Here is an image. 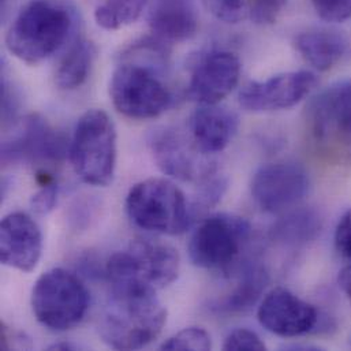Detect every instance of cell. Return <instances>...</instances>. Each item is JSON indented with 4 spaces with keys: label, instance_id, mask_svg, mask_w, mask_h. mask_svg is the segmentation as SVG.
<instances>
[{
    "label": "cell",
    "instance_id": "obj_1",
    "mask_svg": "<svg viewBox=\"0 0 351 351\" xmlns=\"http://www.w3.org/2000/svg\"><path fill=\"white\" fill-rule=\"evenodd\" d=\"M110 298L99 320L103 342L115 350H138L162 334L167 311L152 289L110 286Z\"/></svg>",
    "mask_w": 351,
    "mask_h": 351
},
{
    "label": "cell",
    "instance_id": "obj_2",
    "mask_svg": "<svg viewBox=\"0 0 351 351\" xmlns=\"http://www.w3.org/2000/svg\"><path fill=\"white\" fill-rule=\"evenodd\" d=\"M74 26L70 8L56 0H30L16 14L5 33V47L16 59L37 64L52 56Z\"/></svg>",
    "mask_w": 351,
    "mask_h": 351
},
{
    "label": "cell",
    "instance_id": "obj_3",
    "mask_svg": "<svg viewBox=\"0 0 351 351\" xmlns=\"http://www.w3.org/2000/svg\"><path fill=\"white\" fill-rule=\"evenodd\" d=\"M306 130L322 156L351 165V78L327 86L311 100Z\"/></svg>",
    "mask_w": 351,
    "mask_h": 351
},
{
    "label": "cell",
    "instance_id": "obj_4",
    "mask_svg": "<svg viewBox=\"0 0 351 351\" xmlns=\"http://www.w3.org/2000/svg\"><path fill=\"white\" fill-rule=\"evenodd\" d=\"M110 97L119 114L134 121L159 118L173 104V93L158 67L132 58L114 70Z\"/></svg>",
    "mask_w": 351,
    "mask_h": 351
},
{
    "label": "cell",
    "instance_id": "obj_5",
    "mask_svg": "<svg viewBox=\"0 0 351 351\" xmlns=\"http://www.w3.org/2000/svg\"><path fill=\"white\" fill-rule=\"evenodd\" d=\"M180 257L176 247L156 239H136L106 264L110 286H141L155 291L174 283Z\"/></svg>",
    "mask_w": 351,
    "mask_h": 351
},
{
    "label": "cell",
    "instance_id": "obj_6",
    "mask_svg": "<svg viewBox=\"0 0 351 351\" xmlns=\"http://www.w3.org/2000/svg\"><path fill=\"white\" fill-rule=\"evenodd\" d=\"M126 212L141 230L163 235L184 232L194 219L184 193L165 178L136 183L126 197Z\"/></svg>",
    "mask_w": 351,
    "mask_h": 351
},
{
    "label": "cell",
    "instance_id": "obj_7",
    "mask_svg": "<svg viewBox=\"0 0 351 351\" xmlns=\"http://www.w3.org/2000/svg\"><path fill=\"white\" fill-rule=\"evenodd\" d=\"M77 176L90 186H108L117 167V129L103 110H89L77 122L69 145Z\"/></svg>",
    "mask_w": 351,
    "mask_h": 351
},
{
    "label": "cell",
    "instance_id": "obj_8",
    "mask_svg": "<svg viewBox=\"0 0 351 351\" xmlns=\"http://www.w3.org/2000/svg\"><path fill=\"white\" fill-rule=\"evenodd\" d=\"M90 295L82 280L63 268L43 274L32 291V309L37 322L56 332L69 331L82 323Z\"/></svg>",
    "mask_w": 351,
    "mask_h": 351
},
{
    "label": "cell",
    "instance_id": "obj_9",
    "mask_svg": "<svg viewBox=\"0 0 351 351\" xmlns=\"http://www.w3.org/2000/svg\"><path fill=\"white\" fill-rule=\"evenodd\" d=\"M252 237L250 223L237 215L216 213L202 220L189 241L191 263L202 269L230 272Z\"/></svg>",
    "mask_w": 351,
    "mask_h": 351
},
{
    "label": "cell",
    "instance_id": "obj_10",
    "mask_svg": "<svg viewBox=\"0 0 351 351\" xmlns=\"http://www.w3.org/2000/svg\"><path fill=\"white\" fill-rule=\"evenodd\" d=\"M308 189V173L295 162L268 163L254 173L250 183L256 205L267 213H285L295 208Z\"/></svg>",
    "mask_w": 351,
    "mask_h": 351
},
{
    "label": "cell",
    "instance_id": "obj_11",
    "mask_svg": "<svg viewBox=\"0 0 351 351\" xmlns=\"http://www.w3.org/2000/svg\"><path fill=\"white\" fill-rule=\"evenodd\" d=\"M148 147L154 162L165 176L179 182H199L216 171L189 136L176 128L162 126L148 134Z\"/></svg>",
    "mask_w": 351,
    "mask_h": 351
},
{
    "label": "cell",
    "instance_id": "obj_12",
    "mask_svg": "<svg viewBox=\"0 0 351 351\" xmlns=\"http://www.w3.org/2000/svg\"><path fill=\"white\" fill-rule=\"evenodd\" d=\"M319 80L308 70L276 74L264 81L246 84L238 100L242 108L250 112H274L289 110L300 104L317 86Z\"/></svg>",
    "mask_w": 351,
    "mask_h": 351
},
{
    "label": "cell",
    "instance_id": "obj_13",
    "mask_svg": "<svg viewBox=\"0 0 351 351\" xmlns=\"http://www.w3.org/2000/svg\"><path fill=\"white\" fill-rule=\"evenodd\" d=\"M67 154L64 137L37 114L23 118L1 144V160L8 163H55Z\"/></svg>",
    "mask_w": 351,
    "mask_h": 351
},
{
    "label": "cell",
    "instance_id": "obj_14",
    "mask_svg": "<svg viewBox=\"0 0 351 351\" xmlns=\"http://www.w3.org/2000/svg\"><path fill=\"white\" fill-rule=\"evenodd\" d=\"M257 319L271 334L297 338L311 334L320 324V312L287 289L276 287L261 301Z\"/></svg>",
    "mask_w": 351,
    "mask_h": 351
},
{
    "label": "cell",
    "instance_id": "obj_15",
    "mask_svg": "<svg viewBox=\"0 0 351 351\" xmlns=\"http://www.w3.org/2000/svg\"><path fill=\"white\" fill-rule=\"evenodd\" d=\"M239 77V58L231 51L212 49L194 64L187 95L199 106L219 104L235 89Z\"/></svg>",
    "mask_w": 351,
    "mask_h": 351
},
{
    "label": "cell",
    "instance_id": "obj_16",
    "mask_svg": "<svg viewBox=\"0 0 351 351\" xmlns=\"http://www.w3.org/2000/svg\"><path fill=\"white\" fill-rule=\"evenodd\" d=\"M43 253V234L38 224L25 212L5 215L0 224L1 264L21 272H32Z\"/></svg>",
    "mask_w": 351,
    "mask_h": 351
},
{
    "label": "cell",
    "instance_id": "obj_17",
    "mask_svg": "<svg viewBox=\"0 0 351 351\" xmlns=\"http://www.w3.org/2000/svg\"><path fill=\"white\" fill-rule=\"evenodd\" d=\"M239 129L238 115L219 104L199 106L189 119V137L202 155L223 152Z\"/></svg>",
    "mask_w": 351,
    "mask_h": 351
},
{
    "label": "cell",
    "instance_id": "obj_18",
    "mask_svg": "<svg viewBox=\"0 0 351 351\" xmlns=\"http://www.w3.org/2000/svg\"><path fill=\"white\" fill-rule=\"evenodd\" d=\"M148 25L160 41H186L198 29L195 5L193 0H149Z\"/></svg>",
    "mask_w": 351,
    "mask_h": 351
},
{
    "label": "cell",
    "instance_id": "obj_19",
    "mask_svg": "<svg viewBox=\"0 0 351 351\" xmlns=\"http://www.w3.org/2000/svg\"><path fill=\"white\" fill-rule=\"evenodd\" d=\"M232 269L238 274L234 289L210 304L212 312L217 315L228 316L250 311L264 294L269 283V274L260 261L246 260Z\"/></svg>",
    "mask_w": 351,
    "mask_h": 351
},
{
    "label": "cell",
    "instance_id": "obj_20",
    "mask_svg": "<svg viewBox=\"0 0 351 351\" xmlns=\"http://www.w3.org/2000/svg\"><path fill=\"white\" fill-rule=\"evenodd\" d=\"M297 52L317 71H328L337 66L348 51L346 37L334 29L313 27L294 37Z\"/></svg>",
    "mask_w": 351,
    "mask_h": 351
},
{
    "label": "cell",
    "instance_id": "obj_21",
    "mask_svg": "<svg viewBox=\"0 0 351 351\" xmlns=\"http://www.w3.org/2000/svg\"><path fill=\"white\" fill-rule=\"evenodd\" d=\"M202 4L224 23L272 25L282 15L287 0H202Z\"/></svg>",
    "mask_w": 351,
    "mask_h": 351
},
{
    "label": "cell",
    "instance_id": "obj_22",
    "mask_svg": "<svg viewBox=\"0 0 351 351\" xmlns=\"http://www.w3.org/2000/svg\"><path fill=\"white\" fill-rule=\"evenodd\" d=\"M323 227L322 216L312 208H297L285 212L269 231L274 242L287 247H301L315 241Z\"/></svg>",
    "mask_w": 351,
    "mask_h": 351
},
{
    "label": "cell",
    "instance_id": "obj_23",
    "mask_svg": "<svg viewBox=\"0 0 351 351\" xmlns=\"http://www.w3.org/2000/svg\"><path fill=\"white\" fill-rule=\"evenodd\" d=\"M96 56L97 48L92 41L78 40L73 44L55 74V82L59 89L74 90L82 86L90 75Z\"/></svg>",
    "mask_w": 351,
    "mask_h": 351
},
{
    "label": "cell",
    "instance_id": "obj_24",
    "mask_svg": "<svg viewBox=\"0 0 351 351\" xmlns=\"http://www.w3.org/2000/svg\"><path fill=\"white\" fill-rule=\"evenodd\" d=\"M149 0H100L95 8L96 23L104 30H119L134 23Z\"/></svg>",
    "mask_w": 351,
    "mask_h": 351
},
{
    "label": "cell",
    "instance_id": "obj_25",
    "mask_svg": "<svg viewBox=\"0 0 351 351\" xmlns=\"http://www.w3.org/2000/svg\"><path fill=\"white\" fill-rule=\"evenodd\" d=\"M162 350H210L212 341L209 334L201 327H189L169 338L162 346Z\"/></svg>",
    "mask_w": 351,
    "mask_h": 351
},
{
    "label": "cell",
    "instance_id": "obj_26",
    "mask_svg": "<svg viewBox=\"0 0 351 351\" xmlns=\"http://www.w3.org/2000/svg\"><path fill=\"white\" fill-rule=\"evenodd\" d=\"M312 5L328 23H343L351 19V0H312Z\"/></svg>",
    "mask_w": 351,
    "mask_h": 351
},
{
    "label": "cell",
    "instance_id": "obj_27",
    "mask_svg": "<svg viewBox=\"0 0 351 351\" xmlns=\"http://www.w3.org/2000/svg\"><path fill=\"white\" fill-rule=\"evenodd\" d=\"M223 349L234 351H264L267 350V346L254 331H250L246 328H238L231 331L226 337Z\"/></svg>",
    "mask_w": 351,
    "mask_h": 351
},
{
    "label": "cell",
    "instance_id": "obj_28",
    "mask_svg": "<svg viewBox=\"0 0 351 351\" xmlns=\"http://www.w3.org/2000/svg\"><path fill=\"white\" fill-rule=\"evenodd\" d=\"M58 202V183L51 179L41 183V187L32 195L30 208L36 215L45 216L52 212Z\"/></svg>",
    "mask_w": 351,
    "mask_h": 351
},
{
    "label": "cell",
    "instance_id": "obj_29",
    "mask_svg": "<svg viewBox=\"0 0 351 351\" xmlns=\"http://www.w3.org/2000/svg\"><path fill=\"white\" fill-rule=\"evenodd\" d=\"M334 241L337 252L342 257L351 260V208L339 219L335 228Z\"/></svg>",
    "mask_w": 351,
    "mask_h": 351
},
{
    "label": "cell",
    "instance_id": "obj_30",
    "mask_svg": "<svg viewBox=\"0 0 351 351\" xmlns=\"http://www.w3.org/2000/svg\"><path fill=\"white\" fill-rule=\"evenodd\" d=\"M338 283L341 290L343 291V294L346 295V298L349 300L351 305V264L345 267L338 276Z\"/></svg>",
    "mask_w": 351,
    "mask_h": 351
},
{
    "label": "cell",
    "instance_id": "obj_31",
    "mask_svg": "<svg viewBox=\"0 0 351 351\" xmlns=\"http://www.w3.org/2000/svg\"><path fill=\"white\" fill-rule=\"evenodd\" d=\"M49 350H77V346H74L71 343L62 342V343H55V345L49 346Z\"/></svg>",
    "mask_w": 351,
    "mask_h": 351
},
{
    "label": "cell",
    "instance_id": "obj_32",
    "mask_svg": "<svg viewBox=\"0 0 351 351\" xmlns=\"http://www.w3.org/2000/svg\"><path fill=\"white\" fill-rule=\"evenodd\" d=\"M1 1H3V3H5V1H7V0H1Z\"/></svg>",
    "mask_w": 351,
    "mask_h": 351
}]
</instances>
